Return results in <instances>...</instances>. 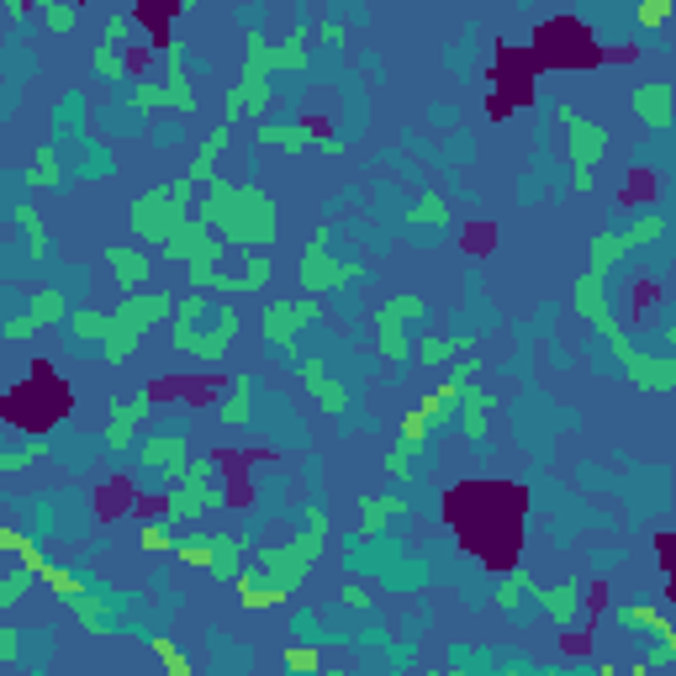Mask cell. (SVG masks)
<instances>
[{
  "mask_svg": "<svg viewBox=\"0 0 676 676\" xmlns=\"http://www.w3.org/2000/svg\"><path fill=\"white\" fill-rule=\"evenodd\" d=\"M196 222H201V228H212L233 254L270 249L275 233H280L275 201L259 191V185H228L217 175H212V185H206V196L196 201Z\"/></svg>",
  "mask_w": 676,
  "mask_h": 676,
  "instance_id": "1",
  "label": "cell"
},
{
  "mask_svg": "<svg viewBox=\"0 0 676 676\" xmlns=\"http://www.w3.org/2000/svg\"><path fill=\"white\" fill-rule=\"evenodd\" d=\"M175 312L169 291H154V296H127L117 312H106V344H101V360L106 365H127V354L138 349V338L159 323V317Z\"/></svg>",
  "mask_w": 676,
  "mask_h": 676,
  "instance_id": "2",
  "label": "cell"
},
{
  "mask_svg": "<svg viewBox=\"0 0 676 676\" xmlns=\"http://www.w3.org/2000/svg\"><path fill=\"white\" fill-rule=\"evenodd\" d=\"M323 544H328V513H323V507H307V534H302V539H286V544H270V550H259V571H270L286 592H296V587L307 581V571L317 566Z\"/></svg>",
  "mask_w": 676,
  "mask_h": 676,
  "instance_id": "3",
  "label": "cell"
},
{
  "mask_svg": "<svg viewBox=\"0 0 676 676\" xmlns=\"http://www.w3.org/2000/svg\"><path fill=\"white\" fill-rule=\"evenodd\" d=\"M191 191H196V185L185 175L169 180V185H154V191H143L133 201V212H127V217H133V233L143 243H159V249H164V238L185 222V212H191Z\"/></svg>",
  "mask_w": 676,
  "mask_h": 676,
  "instance_id": "4",
  "label": "cell"
},
{
  "mask_svg": "<svg viewBox=\"0 0 676 676\" xmlns=\"http://www.w3.org/2000/svg\"><path fill=\"white\" fill-rule=\"evenodd\" d=\"M169 555L185 560L191 571H212V576H222V581H233V576L243 571L249 539H243V534H180Z\"/></svg>",
  "mask_w": 676,
  "mask_h": 676,
  "instance_id": "5",
  "label": "cell"
},
{
  "mask_svg": "<svg viewBox=\"0 0 676 676\" xmlns=\"http://www.w3.org/2000/svg\"><path fill=\"white\" fill-rule=\"evenodd\" d=\"M328 238H333V222H317V233H312L307 254H302V291L307 296L344 291V286H354V280L365 275L360 259H344V265H338V254H328Z\"/></svg>",
  "mask_w": 676,
  "mask_h": 676,
  "instance_id": "6",
  "label": "cell"
},
{
  "mask_svg": "<svg viewBox=\"0 0 676 676\" xmlns=\"http://www.w3.org/2000/svg\"><path fill=\"white\" fill-rule=\"evenodd\" d=\"M555 117L566 122V143H571V164H576L571 185H576V191H592V169L603 164V154H608V133L592 117H581L576 106H555Z\"/></svg>",
  "mask_w": 676,
  "mask_h": 676,
  "instance_id": "7",
  "label": "cell"
},
{
  "mask_svg": "<svg viewBox=\"0 0 676 676\" xmlns=\"http://www.w3.org/2000/svg\"><path fill=\"white\" fill-rule=\"evenodd\" d=\"M661 233H666V217H661V212L640 217V222H634V228H618V233H597V238H592V270H597V275H608V270H613V265H618V259H624V254L645 249V243H655Z\"/></svg>",
  "mask_w": 676,
  "mask_h": 676,
  "instance_id": "8",
  "label": "cell"
},
{
  "mask_svg": "<svg viewBox=\"0 0 676 676\" xmlns=\"http://www.w3.org/2000/svg\"><path fill=\"white\" fill-rule=\"evenodd\" d=\"M169 53V74L159 85H138L133 90V106L138 111H154V106H175V111H196V90L185 80V64H180V43H164Z\"/></svg>",
  "mask_w": 676,
  "mask_h": 676,
  "instance_id": "9",
  "label": "cell"
},
{
  "mask_svg": "<svg viewBox=\"0 0 676 676\" xmlns=\"http://www.w3.org/2000/svg\"><path fill=\"white\" fill-rule=\"evenodd\" d=\"M312 317H323V302L317 296H302V302H270L265 312V338L286 354V360H296V349H291V338L302 323H312Z\"/></svg>",
  "mask_w": 676,
  "mask_h": 676,
  "instance_id": "10",
  "label": "cell"
},
{
  "mask_svg": "<svg viewBox=\"0 0 676 676\" xmlns=\"http://www.w3.org/2000/svg\"><path fill=\"white\" fill-rule=\"evenodd\" d=\"M233 333H238V312L222 307V312H217V328H206V333H175V349H180V354H196L201 365H217L222 354H228Z\"/></svg>",
  "mask_w": 676,
  "mask_h": 676,
  "instance_id": "11",
  "label": "cell"
},
{
  "mask_svg": "<svg viewBox=\"0 0 676 676\" xmlns=\"http://www.w3.org/2000/svg\"><path fill=\"white\" fill-rule=\"evenodd\" d=\"M138 460H143L154 476H164L169 486H180L185 465H191V449H185V434H159V439H148V444L138 449Z\"/></svg>",
  "mask_w": 676,
  "mask_h": 676,
  "instance_id": "12",
  "label": "cell"
},
{
  "mask_svg": "<svg viewBox=\"0 0 676 676\" xmlns=\"http://www.w3.org/2000/svg\"><path fill=\"white\" fill-rule=\"evenodd\" d=\"M106 270L111 280H117L122 296H138L148 286V275H154V259H148L143 249H127V243H117V249H106Z\"/></svg>",
  "mask_w": 676,
  "mask_h": 676,
  "instance_id": "13",
  "label": "cell"
},
{
  "mask_svg": "<svg viewBox=\"0 0 676 676\" xmlns=\"http://www.w3.org/2000/svg\"><path fill=\"white\" fill-rule=\"evenodd\" d=\"M238 581V608H249V613H265V608H280L286 603V587H280V581L270 576V571H238L233 576Z\"/></svg>",
  "mask_w": 676,
  "mask_h": 676,
  "instance_id": "14",
  "label": "cell"
},
{
  "mask_svg": "<svg viewBox=\"0 0 676 676\" xmlns=\"http://www.w3.org/2000/svg\"><path fill=\"white\" fill-rule=\"evenodd\" d=\"M302 386L312 391V402H317V407H323V412H328V418H338V412H344V407H349V391H344V386H338V381H328V365H323V360H317V354H312V360H302Z\"/></svg>",
  "mask_w": 676,
  "mask_h": 676,
  "instance_id": "15",
  "label": "cell"
},
{
  "mask_svg": "<svg viewBox=\"0 0 676 676\" xmlns=\"http://www.w3.org/2000/svg\"><path fill=\"white\" fill-rule=\"evenodd\" d=\"M624 375L640 391H671L676 386V360H671V354H640V349H634V360H629Z\"/></svg>",
  "mask_w": 676,
  "mask_h": 676,
  "instance_id": "16",
  "label": "cell"
},
{
  "mask_svg": "<svg viewBox=\"0 0 676 676\" xmlns=\"http://www.w3.org/2000/svg\"><path fill=\"white\" fill-rule=\"evenodd\" d=\"M613 618L624 629H650L655 640H661V650H671L676 655V629H671V618L661 613V608H645V603H618L613 608Z\"/></svg>",
  "mask_w": 676,
  "mask_h": 676,
  "instance_id": "17",
  "label": "cell"
},
{
  "mask_svg": "<svg viewBox=\"0 0 676 676\" xmlns=\"http://www.w3.org/2000/svg\"><path fill=\"white\" fill-rule=\"evenodd\" d=\"M529 592H534V603L550 613L560 629L576 624V613H581V592H576V587H529Z\"/></svg>",
  "mask_w": 676,
  "mask_h": 676,
  "instance_id": "18",
  "label": "cell"
},
{
  "mask_svg": "<svg viewBox=\"0 0 676 676\" xmlns=\"http://www.w3.org/2000/svg\"><path fill=\"white\" fill-rule=\"evenodd\" d=\"M254 138L265 148H280V154H302L312 143V127L307 122H275V127H254Z\"/></svg>",
  "mask_w": 676,
  "mask_h": 676,
  "instance_id": "19",
  "label": "cell"
},
{
  "mask_svg": "<svg viewBox=\"0 0 676 676\" xmlns=\"http://www.w3.org/2000/svg\"><path fill=\"white\" fill-rule=\"evenodd\" d=\"M228 143H233V127H212V138L196 148V159H191V169H185V180H191V185L212 180V169H217V159H222V148H228Z\"/></svg>",
  "mask_w": 676,
  "mask_h": 676,
  "instance_id": "20",
  "label": "cell"
},
{
  "mask_svg": "<svg viewBox=\"0 0 676 676\" xmlns=\"http://www.w3.org/2000/svg\"><path fill=\"white\" fill-rule=\"evenodd\" d=\"M360 507H365V513H360V539H375L391 518H402V513H407V502H402V497H365Z\"/></svg>",
  "mask_w": 676,
  "mask_h": 676,
  "instance_id": "21",
  "label": "cell"
},
{
  "mask_svg": "<svg viewBox=\"0 0 676 676\" xmlns=\"http://www.w3.org/2000/svg\"><path fill=\"white\" fill-rule=\"evenodd\" d=\"M634 111L650 127H671V85H640L634 90Z\"/></svg>",
  "mask_w": 676,
  "mask_h": 676,
  "instance_id": "22",
  "label": "cell"
},
{
  "mask_svg": "<svg viewBox=\"0 0 676 676\" xmlns=\"http://www.w3.org/2000/svg\"><path fill=\"white\" fill-rule=\"evenodd\" d=\"M59 180H64L59 154H53V148H37V154H32V169H27V185H32V191H53Z\"/></svg>",
  "mask_w": 676,
  "mask_h": 676,
  "instance_id": "23",
  "label": "cell"
},
{
  "mask_svg": "<svg viewBox=\"0 0 676 676\" xmlns=\"http://www.w3.org/2000/svg\"><path fill=\"white\" fill-rule=\"evenodd\" d=\"M402 317H423V302H418V296H391V302L375 312V333H397Z\"/></svg>",
  "mask_w": 676,
  "mask_h": 676,
  "instance_id": "24",
  "label": "cell"
},
{
  "mask_svg": "<svg viewBox=\"0 0 676 676\" xmlns=\"http://www.w3.org/2000/svg\"><path fill=\"white\" fill-rule=\"evenodd\" d=\"M27 317H32L37 328H48V323H69V302H64L59 291H37V296H32V312H27Z\"/></svg>",
  "mask_w": 676,
  "mask_h": 676,
  "instance_id": "25",
  "label": "cell"
},
{
  "mask_svg": "<svg viewBox=\"0 0 676 676\" xmlns=\"http://www.w3.org/2000/svg\"><path fill=\"white\" fill-rule=\"evenodd\" d=\"M249 386H254V375H233V391L222 402V423H233V428L249 423Z\"/></svg>",
  "mask_w": 676,
  "mask_h": 676,
  "instance_id": "26",
  "label": "cell"
},
{
  "mask_svg": "<svg viewBox=\"0 0 676 676\" xmlns=\"http://www.w3.org/2000/svg\"><path fill=\"white\" fill-rule=\"evenodd\" d=\"M460 349H471V338H428V344L412 349V360L418 365H444L449 354H460Z\"/></svg>",
  "mask_w": 676,
  "mask_h": 676,
  "instance_id": "27",
  "label": "cell"
},
{
  "mask_svg": "<svg viewBox=\"0 0 676 676\" xmlns=\"http://www.w3.org/2000/svg\"><path fill=\"white\" fill-rule=\"evenodd\" d=\"M90 69L96 74H106L111 85H127V59L111 43H96V53H90Z\"/></svg>",
  "mask_w": 676,
  "mask_h": 676,
  "instance_id": "28",
  "label": "cell"
},
{
  "mask_svg": "<svg viewBox=\"0 0 676 676\" xmlns=\"http://www.w3.org/2000/svg\"><path fill=\"white\" fill-rule=\"evenodd\" d=\"M69 333L80 344H106V312H69Z\"/></svg>",
  "mask_w": 676,
  "mask_h": 676,
  "instance_id": "29",
  "label": "cell"
},
{
  "mask_svg": "<svg viewBox=\"0 0 676 676\" xmlns=\"http://www.w3.org/2000/svg\"><path fill=\"white\" fill-rule=\"evenodd\" d=\"M48 455V444L43 439H32L27 449H0V476H16V471H27V465H37Z\"/></svg>",
  "mask_w": 676,
  "mask_h": 676,
  "instance_id": "30",
  "label": "cell"
},
{
  "mask_svg": "<svg viewBox=\"0 0 676 676\" xmlns=\"http://www.w3.org/2000/svg\"><path fill=\"white\" fill-rule=\"evenodd\" d=\"M16 222H22V233H27V254L32 259H48V233H43V222H37V212L22 201L16 206Z\"/></svg>",
  "mask_w": 676,
  "mask_h": 676,
  "instance_id": "31",
  "label": "cell"
},
{
  "mask_svg": "<svg viewBox=\"0 0 676 676\" xmlns=\"http://www.w3.org/2000/svg\"><path fill=\"white\" fill-rule=\"evenodd\" d=\"M418 228H444L449 222V201L444 196H423V201H412V212H407Z\"/></svg>",
  "mask_w": 676,
  "mask_h": 676,
  "instance_id": "32",
  "label": "cell"
},
{
  "mask_svg": "<svg viewBox=\"0 0 676 676\" xmlns=\"http://www.w3.org/2000/svg\"><path fill=\"white\" fill-rule=\"evenodd\" d=\"M37 16H43V27L59 32V37L80 27V6H53V0H43V6H37Z\"/></svg>",
  "mask_w": 676,
  "mask_h": 676,
  "instance_id": "33",
  "label": "cell"
},
{
  "mask_svg": "<svg viewBox=\"0 0 676 676\" xmlns=\"http://www.w3.org/2000/svg\"><path fill=\"white\" fill-rule=\"evenodd\" d=\"M148 650H154V655H159V661H164V671H169V676H196V666H191V661H185V655H180L175 645H169V640H164V634H154V640H148Z\"/></svg>",
  "mask_w": 676,
  "mask_h": 676,
  "instance_id": "34",
  "label": "cell"
},
{
  "mask_svg": "<svg viewBox=\"0 0 676 676\" xmlns=\"http://www.w3.org/2000/svg\"><path fill=\"white\" fill-rule=\"evenodd\" d=\"M529 587H534V581L523 576V571H507V576H502V587H497V608H507V613L523 608V592H529Z\"/></svg>",
  "mask_w": 676,
  "mask_h": 676,
  "instance_id": "35",
  "label": "cell"
},
{
  "mask_svg": "<svg viewBox=\"0 0 676 676\" xmlns=\"http://www.w3.org/2000/svg\"><path fill=\"white\" fill-rule=\"evenodd\" d=\"M27 587H32V571H11V576H0V613H11L16 603H22Z\"/></svg>",
  "mask_w": 676,
  "mask_h": 676,
  "instance_id": "36",
  "label": "cell"
},
{
  "mask_svg": "<svg viewBox=\"0 0 676 676\" xmlns=\"http://www.w3.org/2000/svg\"><path fill=\"white\" fill-rule=\"evenodd\" d=\"M286 671H296V676H317V671H323V655H317L312 645H291V650H286Z\"/></svg>",
  "mask_w": 676,
  "mask_h": 676,
  "instance_id": "37",
  "label": "cell"
},
{
  "mask_svg": "<svg viewBox=\"0 0 676 676\" xmlns=\"http://www.w3.org/2000/svg\"><path fill=\"white\" fill-rule=\"evenodd\" d=\"M418 455H423V449H412V444L397 439V449L386 455V476H391V481H407V476H412V460H418Z\"/></svg>",
  "mask_w": 676,
  "mask_h": 676,
  "instance_id": "38",
  "label": "cell"
},
{
  "mask_svg": "<svg viewBox=\"0 0 676 676\" xmlns=\"http://www.w3.org/2000/svg\"><path fill=\"white\" fill-rule=\"evenodd\" d=\"M671 11H676L671 0H650V6H640V11H634V22H640L645 32H655V27H666V22H671Z\"/></svg>",
  "mask_w": 676,
  "mask_h": 676,
  "instance_id": "39",
  "label": "cell"
},
{
  "mask_svg": "<svg viewBox=\"0 0 676 676\" xmlns=\"http://www.w3.org/2000/svg\"><path fill=\"white\" fill-rule=\"evenodd\" d=\"M138 544H143V550H175V534H169L164 523H154V518H148L143 529H138Z\"/></svg>",
  "mask_w": 676,
  "mask_h": 676,
  "instance_id": "40",
  "label": "cell"
},
{
  "mask_svg": "<svg viewBox=\"0 0 676 676\" xmlns=\"http://www.w3.org/2000/svg\"><path fill=\"white\" fill-rule=\"evenodd\" d=\"M455 423L465 428V434H471L476 444L486 439V412H465V407H455Z\"/></svg>",
  "mask_w": 676,
  "mask_h": 676,
  "instance_id": "41",
  "label": "cell"
},
{
  "mask_svg": "<svg viewBox=\"0 0 676 676\" xmlns=\"http://www.w3.org/2000/svg\"><path fill=\"white\" fill-rule=\"evenodd\" d=\"M122 37H133V16H122V11H117V16H106V43L117 48Z\"/></svg>",
  "mask_w": 676,
  "mask_h": 676,
  "instance_id": "42",
  "label": "cell"
},
{
  "mask_svg": "<svg viewBox=\"0 0 676 676\" xmlns=\"http://www.w3.org/2000/svg\"><path fill=\"white\" fill-rule=\"evenodd\" d=\"M312 37H317V43H344V27H338V22H317Z\"/></svg>",
  "mask_w": 676,
  "mask_h": 676,
  "instance_id": "43",
  "label": "cell"
},
{
  "mask_svg": "<svg viewBox=\"0 0 676 676\" xmlns=\"http://www.w3.org/2000/svg\"><path fill=\"white\" fill-rule=\"evenodd\" d=\"M0 333H6V338H27V333H37V323H32V317H16V323H6Z\"/></svg>",
  "mask_w": 676,
  "mask_h": 676,
  "instance_id": "44",
  "label": "cell"
},
{
  "mask_svg": "<svg viewBox=\"0 0 676 676\" xmlns=\"http://www.w3.org/2000/svg\"><path fill=\"white\" fill-rule=\"evenodd\" d=\"M344 603L349 608H370V592L365 587H344Z\"/></svg>",
  "mask_w": 676,
  "mask_h": 676,
  "instance_id": "45",
  "label": "cell"
},
{
  "mask_svg": "<svg viewBox=\"0 0 676 676\" xmlns=\"http://www.w3.org/2000/svg\"><path fill=\"white\" fill-rule=\"evenodd\" d=\"M32 11H37V6H27V0H11V6H6V16H11V22H27Z\"/></svg>",
  "mask_w": 676,
  "mask_h": 676,
  "instance_id": "46",
  "label": "cell"
},
{
  "mask_svg": "<svg viewBox=\"0 0 676 676\" xmlns=\"http://www.w3.org/2000/svg\"><path fill=\"white\" fill-rule=\"evenodd\" d=\"M333 676H338V671H333Z\"/></svg>",
  "mask_w": 676,
  "mask_h": 676,
  "instance_id": "47",
  "label": "cell"
}]
</instances>
